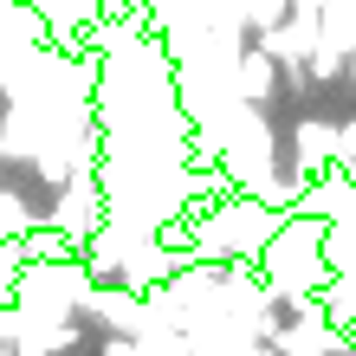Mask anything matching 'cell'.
<instances>
[{
  "instance_id": "2",
  "label": "cell",
  "mask_w": 356,
  "mask_h": 356,
  "mask_svg": "<svg viewBox=\"0 0 356 356\" xmlns=\"http://www.w3.org/2000/svg\"><path fill=\"white\" fill-rule=\"evenodd\" d=\"M279 207L259 195H234L214 214H188V253L195 259H259V246L279 234Z\"/></svg>"
},
{
  "instance_id": "9",
  "label": "cell",
  "mask_w": 356,
  "mask_h": 356,
  "mask_svg": "<svg viewBox=\"0 0 356 356\" xmlns=\"http://www.w3.org/2000/svg\"><path fill=\"white\" fill-rule=\"evenodd\" d=\"M285 13H291V0H246V19H253V33H259V26H279Z\"/></svg>"
},
{
  "instance_id": "12",
  "label": "cell",
  "mask_w": 356,
  "mask_h": 356,
  "mask_svg": "<svg viewBox=\"0 0 356 356\" xmlns=\"http://www.w3.org/2000/svg\"><path fill=\"white\" fill-rule=\"evenodd\" d=\"M291 13H324V0H291Z\"/></svg>"
},
{
  "instance_id": "7",
  "label": "cell",
  "mask_w": 356,
  "mask_h": 356,
  "mask_svg": "<svg viewBox=\"0 0 356 356\" xmlns=\"http://www.w3.org/2000/svg\"><path fill=\"white\" fill-rule=\"evenodd\" d=\"M19 246H26V259H78V240L58 234V227H46V220H39L33 234H19Z\"/></svg>"
},
{
  "instance_id": "8",
  "label": "cell",
  "mask_w": 356,
  "mask_h": 356,
  "mask_svg": "<svg viewBox=\"0 0 356 356\" xmlns=\"http://www.w3.org/2000/svg\"><path fill=\"white\" fill-rule=\"evenodd\" d=\"M39 214L26 207V195H13V188H0V240H19V234H33Z\"/></svg>"
},
{
  "instance_id": "3",
  "label": "cell",
  "mask_w": 356,
  "mask_h": 356,
  "mask_svg": "<svg viewBox=\"0 0 356 356\" xmlns=\"http://www.w3.org/2000/svg\"><path fill=\"white\" fill-rule=\"evenodd\" d=\"M97 220H104V181L91 169H72L65 181H58V201H52V227L58 234H72L78 246H85L97 234Z\"/></svg>"
},
{
  "instance_id": "1",
  "label": "cell",
  "mask_w": 356,
  "mask_h": 356,
  "mask_svg": "<svg viewBox=\"0 0 356 356\" xmlns=\"http://www.w3.org/2000/svg\"><path fill=\"white\" fill-rule=\"evenodd\" d=\"M259 279L272 298H298V291H324L330 285V259H324V214H285L279 234L259 246Z\"/></svg>"
},
{
  "instance_id": "13",
  "label": "cell",
  "mask_w": 356,
  "mask_h": 356,
  "mask_svg": "<svg viewBox=\"0 0 356 356\" xmlns=\"http://www.w3.org/2000/svg\"><path fill=\"white\" fill-rule=\"evenodd\" d=\"M0 356H19V350H13V343H0Z\"/></svg>"
},
{
  "instance_id": "6",
  "label": "cell",
  "mask_w": 356,
  "mask_h": 356,
  "mask_svg": "<svg viewBox=\"0 0 356 356\" xmlns=\"http://www.w3.org/2000/svg\"><path fill=\"white\" fill-rule=\"evenodd\" d=\"M227 85H234V97H240V104L266 111V104H272V91H279V58H272L266 46L234 52V72H227Z\"/></svg>"
},
{
  "instance_id": "4",
  "label": "cell",
  "mask_w": 356,
  "mask_h": 356,
  "mask_svg": "<svg viewBox=\"0 0 356 356\" xmlns=\"http://www.w3.org/2000/svg\"><path fill=\"white\" fill-rule=\"evenodd\" d=\"M78 318L85 324H104V330H130V337H143L149 330V311H143V291L136 285H85V298H78Z\"/></svg>"
},
{
  "instance_id": "10",
  "label": "cell",
  "mask_w": 356,
  "mask_h": 356,
  "mask_svg": "<svg viewBox=\"0 0 356 356\" xmlns=\"http://www.w3.org/2000/svg\"><path fill=\"white\" fill-rule=\"evenodd\" d=\"M337 169L356 181V117H350V123H337Z\"/></svg>"
},
{
  "instance_id": "5",
  "label": "cell",
  "mask_w": 356,
  "mask_h": 356,
  "mask_svg": "<svg viewBox=\"0 0 356 356\" xmlns=\"http://www.w3.org/2000/svg\"><path fill=\"white\" fill-rule=\"evenodd\" d=\"M330 169H337V123L298 117V123H291V175L311 188V181H324Z\"/></svg>"
},
{
  "instance_id": "11",
  "label": "cell",
  "mask_w": 356,
  "mask_h": 356,
  "mask_svg": "<svg viewBox=\"0 0 356 356\" xmlns=\"http://www.w3.org/2000/svg\"><path fill=\"white\" fill-rule=\"evenodd\" d=\"M97 356H143V343L130 337V330H104V343H97Z\"/></svg>"
}]
</instances>
